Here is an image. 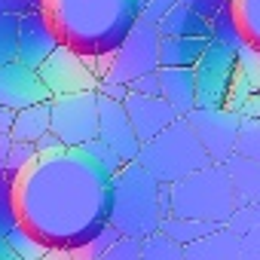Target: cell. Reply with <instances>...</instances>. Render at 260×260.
<instances>
[{"label":"cell","instance_id":"obj_25","mask_svg":"<svg viewBox=\"0 0 260 260\" xmlns=\"http://www.w3.org/2000/svg\"><path fill=\"white\" fill-rule=\"evenodd\" d=\"M233 10H236V19L242 25L248 46L260 49V0H233Z\"/></svg>","mask_w":260,"mask_h":260},{"label":"cell","instance_id":"obj_38","mask_svg":"<svg viewBox=\"0 0 260 260\" xmlns=\"http://www.w3.org/2000/svg\"><path fill=\"white\" fill-rule=\"evenodd\" d=\"M31 10H43V0H0V13H16L25 16Z\"/></svg>","mask_w":260,"mask_h":260},{"label":"cell","instance_id":"obj_7","mask_svg":"<svg viewBox=\"0 0 260 260\" xmlns=\"http://www.w3.org/2000/svg\"><path fill=\"white\" fill-rule=\"evenodd\" d=\"M98 92L58 95L49 101L52 107V132L61 138L68 150H80L98 138Z\"/></svg>","mask_w":260,"mask_h":260},{"label":"cell","instance_id":"obj_2","mask_svg":"<svg viewBox=\"0 0 260 260\" xmlns=\"http://www.w3.org/2000/svg\"><path fill=\"white\" fill-rule=\"evenodd\" d=\"M141 0H43L64 46L89 58H113L141 22Z\"/></svg>","mask_w":260,"mask_h":260},{"label":"cell","instance_id":"obj_24","mask_svg":"<svg viewBox=\"0 0 260 260\" xmlns=\"http://www.w3.org/2000/svg\"><path fill=\"white\" fill-rule=\"evenodd\" d=\"M141 260H184V245L169 239L162 230L141 239Z\"/></svg>","mask_w":260,"mask_h":260},{"label":"cell","instance_id":"obj_21","mask_svg":"<svg viewBox=\"0 0 260 260\" xmlns=\"http://www.w3.org/2000/svg\"><path fill=\"white\" fill-rule=\"evenodd\" d=\"M211 43H220L223 49H230V52H236V55L248 46V40H245V34H242V25H239L233 7L220 10V13L211 19Z\"/></svg>","mask_w":260,"mask_h":260},{"label":"cell","instance_id":"obj_11","mask_svg":"<svg viewBox=\"0 0 260 260\" xmlns=\"http://www.w3.org/2000/svg\"><path fill=\"white\" fill-rule=\"evenodd\" d=\"M43 101H52V92L40 80V71H34L22 61L0 64V104L4 107L25 110V107L43 104Z\"/></svg>","mask_w":260,"mask_h":260},{"label":"cell","instance_id":"obj_45","mask_svg":"<svg viewBox=\"0 0 260 260\" xmlns=\"http://www.w3.org/2000/svg\"><path fill=\"white\" fill-rule=\"evenodd\" d=\"M40 260H74V254H71L68 248H49Z\"/></svg>","mask_w":260,"mask_h":260},{"label":"cell","instance_id":"obj_47","mask_svg":"<svg viewBox=\"0 0 260 260\" xmlns=\"http://www.w3.org/2000/svg\"><path fill=\"white\" fill-rule=\"evenodd\" d=\"M141 4H147V0H141ZM141 10H144V7H141Z\"/></svg>","mask_w":260,"mask_h":260},{"label":"cell","instance_id":"obj_44","mask_svg":"<svg viewBox=\"0 0 260 260\" xmlns=\"http://www.w3.org/2000/svg\"><path fill=\"white\" fill-rule=\"evenodd\" d=\"M13 122H16V110L0 104V132H13Z\"/></svg>","mask_w":260,"mask_h":260},{"label":"cell","instance_id":"obj_1","mask_svg":"<svg viewBox=\"0 0 260 260\" xmlns=\"http://www.w3.org/2000/svg\"><path fill=\"white\" fill-rule=\"evenodd\" d=\"M19 220L49 248H80L110 226V175L83 156L58 150L16 178Z\"/></svg>","mask_w":260,"mask_h":260},{"label":"cell","instance_id":"obj_31","mask_svg":"<svg viewBox=\"0 0 260 260\" xmlns=\"http://www.w3.org/2000/svg\"><path fill=\"white\" fill-rule=\"evenodd\" d=\"M34 162H37V147H34V144L13 141V150H10V156H7V172H10L13 178H19V175H25Z\"/></svg>","mask_w":260,"mask_h":260},{"label":"cell","instance_id":"obj_35","mask_svg":"<svg viewBox=\"0 0 260 260\" xmlns=\"http://www.w3.org/2000/svg\"><path fill=\"white\" fill-rule=\"evenodd\" d=\"M178 4H184V7H190V10H196L202 19H214L220 10H226V7H233V0H178Z\"/></svg>","mask_w":260,"mask_h":260},{"label":"cell","instance_id":"obj_29","mask_svg":"<svg viewBox=\"0 0 260 260\" xmlns=\"http://www.w3.org/2000/svg\"><path fill=\"white\" fill-rule=\"evenodd\" d=\"M236 153H239V156H245V159L260 162V119H242Z\"/></svg>","mask_w":260,"mask_h":260},{"label":"cell","instance_id":"obj_22","mask_svg":"<svg viewBox=\"0 0 260 260\" xmlns=\"http://www.w3.org/2000/svg\"><path fill=\"white\" fill-rule=\"evenodd\" d=\"M214 230H220L217 223H205V220H193V217H166L162 220V233L169 236V239H175L178 245H193V242H199V239H205V236H211Z\"/></svg>","mask_w":260,"mask_h":260},{"label":"cell","instance_id":"obj_5","mask_svg":"<svg viewBox=\"0 0 260 260\" xmlns=\"http://www.w3.org/2000/svg\"><path fill=\"white\" fill-rule=\"evenodd\" d=\"M135 162H141L159 184H178V181L214 166L184 116L175 119L153 141L141 144V153Z\"/></svg>","mask_w":260,"mask_h":260},{"label":"cell","instance_id":"obj_17","mask_svg":"<svg viewBox=\"0 0 260 260\" xmlns=\"http://www.w3.org/2000/svg\"><path fill=\"white\" fill-rule=\"evenodd\" d=\"M211 40L205 37H162L159 40V68H196Z\"/></svg>","mask_w":260,"mask_h":260},{"label":"cell","instance_id":"obj_16","mask_svg":"<svg viewBox=\"0 0 260 260\" xmlns=\"http://www.w3.org/2000/svg\"><path fill=\"white\" fill-rule=\"evenodd\" d=\"M239 254H242V245L230 226H220L211 236L184 248V260H239Z\"/></svg>","mask_w":260,"mask_h":260},{"label":"cell","instance_id":"obj_41","mask_svg":"<svg viewBox=\"0 0 260 260\" xmlns=\"http://www.w3.org/2000/svg\"><path fill=\"white\" fill-rule=\"evenodd\" d=\"M239 116H242V119H260V92H254V95L239 107Z\"/></svg>","mask_w":260,"mask_h":260},{"label":"cell","instance_id":"obj_15","mask_svg":"<svg viewBox=\"0 0 260 260\" xmlns=\"http://www.w3.org/2000/svg\"><path fill=\"white\" fill-rule=\"evenodd\" d=\"M159 89L162 101L178 113L187 116L196 110V71L193 68H159Z\"/></svg>","mask_w":260,"mask_h":260},{"label":"cell","instance_id":"obj_40","mask_svg":"<svg viewBox=\"0 0 260 260\" xmlns=\"http://www.w3.org/2000/svg\"><path fill=\"white\" fill-rule=\"evenodd\" d=\"M98 95L113 98V101H125L128 98V86H122V83H101L98 86Z\"/></svg>","mask_w":260,"mask_h":260},{"label":"cell","instance_id":"obj_27","mask_svg":"<svg viewBox=\"0 0 260 260\" xmlns=\"http://www.w3.org/2000/svg\"><path fill=\"white\" fill-rule=\"evenodd\" d=\"M80 150H83V156H86L89 162H95V166H98L104 175H110V178H113V175L125 166V162H122V156H119L113 147H107L101 138L89 141V144H86V147H80Z\"/></svg>","mask_w":260,"mask_h":260},{"label":"cell","instance_id":"obj_26","mask_svg":"<svg viewBox=\"0 0 260 260\" xmlns=\"http://www.w3.org/2000/svg\"><path fill=\"white\" fill-rule=\"evenodd\" d=\"M19 19L16 13H0V64L19 61Z\"/></svg>","mask_w":260,"mask_h":260},{"label":"cell","instance_id":"obj_4","mask_svg":"<svg viewBox=\"0 0 260 260\" xmlns=\"http://www.w3.org/2000/svg\"><path fill=\"white\" fill-rule=\"evenodd\" d=\"M239 208L242 202L223 166H208L172 184V214L175 217H193V220L226 226Z\"/></svg>","mask_w":260,"mask_h":260},{"label":"cell","instance_id":"obj_46","mask_svg":"<svg viewBox=\"0 0 260 260\" xmlns=\"http://www.w3.org/2000/svg\"><path fill=\"white\" fill-rule=\"evenodd\" d=\"M0 260H22V257L16 254V248H13L7 239H0Z\"/></svg>","mask_w":260,"mask_h":260},{"label":"cell","instance_id":"obj_9","mask_svg":"<svg viewBox=\"0 0 260 260\" xmlns=\"http://www.w3.org/2000/svg\"><path fill=\"white\" fill-rule=\"evenodd\" d=\"M40 80L46 83L52 98L77 95V92H98V86H101V77L95 74L92 58L80 55L77 49H71L64 43L40 64Z\"/></svg>","mask_w":260,"mask_h":260},{"label":"cell","instance_id":"obj_6","mask_svg":"<svg viewBox=\"0 0 260 260\" xmlns=\"http://www.w3.org/2000/svg\"><path fill=\"white\" fill-rule=\"evenodd\" d=\"M159 28L150 25V22H138L122 40V46L113 52V61H110V71L101 83H122L128 86L138 77H147V74H156L159 71Z\"/></svg>","mask_w":260,"mask_h":260},{"label":"cell","instance_id":"obj_20","mask_svg":"<svg viewBox=\"0 0 260 260\" xmlns=\"http://www.w3.org/2000/svg\"><path fill=\"white\" fill-rule=\"evenodd\" d=\"M46 132H52V107H49V101L25 107V110H16V122H13V132H10L13 141L37 144Z\"/></svg>","mask_w":260,"mask_h":260},{"label":"cell","instance_id":"obj_12","mask_svg":"<svg viewBox=\"0 0 260 260\" xmlns=\"http://www.w3.org/2000/svg\"><path fill=\"white\" fill-rule=\"evenodd\" d=\"M61 46V37L46 10H31L19 19V61L40 71V64Z\"/></svg>","mask_w":260,"mask_h":260},{"label":"cell","instance_id":"obj_32","mask_svg":"<svg viewBox=\"0 0 260 260\" xmlns=\"http://www.w3.org/2000/svg\"><path fill=\"white\" fill-rule=\"evenodd\" d=\"M236 61H239V71L248 77L251 89L260 92V49H257V46H245V49L236 55Z\"/></svg>","mask_w":260,"mask_h":260},{"label":"cell","instance_id":"obj_18","mask_svg":"<svg viewBox=\"0 0 260 260\" xmlns=\"http://www.w3.org/2000/svg\"><path fill=\"white\" fill-rule=\"evenodd\" d=\"M233 187H236V196L242 205H260V162L254 159H245L239 153H233L226 162H223Z\"/></svg>","mask_w":260,"mask_h":260},{"label":"cell","instance_id":"obj_10","mask_svg":"<svg viewBox=\"0 0 260 260\" xmlns=\"http://www.w3.org/2000/svg\"><path fill=\"white\" fill-rule=\"evenodd\" d=\"M193 71H196V92H199L196 107H223L233 77L239 71L236 52L223 49L220 43H208L205 55L199 58V64Z\"/></svg>","mask_w":260,"mask_h":260},{"label":"cell","instance_id":"obj_8","mask_svg":"<svg viewBox=\"0 0 260 260\" xmlns=\"http://www.w3.org/2000/svg\"><path fill=\"white\" fill-rule=\"evenodd\" d=\"M190 122V128L196 132L202 150L208 153V159L214 166H223L239 144V128H242V116L226 110V107H196L193 113L184 116Z\"/></svg>","mask_w":260,"mask_h":260},{"label":"cell","instance_id":"obj_34","mask_svg":"<svg viewBox=\"0 0 260 260\" xmlns=\"http://www.w3.org/2000/svg\"><path fill=\"white\" fill-rule=\"evenodd\" d=\"M254 95V89H251V83H248V77L242 74V71H236V77H233V86H230V95H226V110H233V113H239V107L248 101Z\"/></svg>","mask_w":260,"mask_h":260},{"label":"cell","instance_id":"obj_28","mask_svg":"<svg viewBox=\"0 0 260 260\" xmlns=\"http://www.w3.org/2000/svg\"><path fill=\"white\" fill-rule=\"evenodd\" d=\"M7 242L16 248V254H19L22 260H40V257L49 251V245H46V242H40V239H37L28 226H22V223L7 236Z\"/></svg>","mask_w":260,"mask_h":260},{"label":"cell","instance_id":"obj_33","mask_svg":"<svg viewBox=\"0 0 260 260\" xmlns=\"http://www.w3.org/2000/svg\"><path fill=\"white\" fill-rule=\"evenodd\" d=\"M98 260H141V239H119L116 245H110Z\"/></svg>","mask_w":260,"mask_h":260},{"label":"cell","instance_id":"obj_19","mask_svg":"<svg viewBox=\"0 0 260 260\" xmlns=\"http://www.w3.org/2000/svg\"><path fill=\"white\" fill-rule=\"evenodd\" d=\"M156 28H159V37H205V40H211V22L184 4H175L172 13Z\"/></svg>","mask_w":260,"mask_h":260},{"label":"cell","instance_id":"obj_14","mask_svg":"<svg viewBox=\"0 0 260 260\" xmlns=\"http://www.w3.org/2000/svg\"><path fill=\"white\" fill-rule=\"evenodd\" d=\"M128 119H132V128H135V135L141 144L153 141L159 132H166V128L181 119L162 98H147V95H135V92H128V98L122 101Z\"/></svg>","mask_w":260,"mask_h":260},{"label":"cell","instance_id":"obj_13","mask_svg":"<svg viewBox=\"0 0 260 260\" xmlns=\"http://www.w3.org/2000/svg\"><path fill=\"white\" fill-rule=\"evenodd\" d=\"M98 138L113 147L122 162H135L138 153H141V141L135 135V128H132V119H128L122 101H113V98H104L98 101Z\"/></svg>","mask_w":260,"mask_h":260},{"label":"cell","instance_id":"obj_3","mask_svg":"<svg viewBox=\"0 0 260 260\" xmlns=\"http://www.w3.org/2000/svg\"><path fill=\"white\" fill-rule=\"evenodd\" d=\"M159 181L141 166L125 162L110 178L113 208H110V226L125 239H147L162 230V208H159Z\"/></svg>","mask_w":260,"mask_h":260},{"label":"cell","instance_id":"obj_23","mask_svg":"<svg viewBox=\"0 0 260 260\" xmlns=\"http://www.w3.org/2000/svg\"><path fill=\"white\" fill-rule=\"evenodd\" d=\"M19 199H16V178L4 169L0 172V239H7L19 226Z\"/></svg>","mask_w":260,"mask_h":260},{"label":"cell","instance_id":"obj_36","mask_svg":"<svg viewBox=\"0 0 260 260\" xmlns=\"http://www.w3.org/2000/svg\"><path fill=\"white\" fill-rule=\"evenodd\" d=\"M178 4V0H147L144 4V10H141V19L144 22H150V25H159L169 13H172V7Z\"/></svg>","mask_w":260,"mask_h":260},{"label":"cell","instance_id":"obj_42","mask_svg":"<svg viewBox=\"0 0 260 260\" xmlns=\"http://www.w3.org/2000/svg\"><path fill=\"white\" fill-rule=\"evenodd\" d=\"M13 150V135L10 132H0V172L7 169V156Z\"/></svg>","mask_w":260,"mask_h":260},{"label":"cell","instance_id":"obj_39","mask_svg":"<svg viewBox=\"0 0 260 260\" xmlns=\"http://www.w3.org/2000/svg\"><path fill=\"white\" fill-rule=\"evenodd\" d=\"M37 156H49V153H58V150H64V144H61V138L55 135V132H46L37 144Z\"/></svg>","mask_w":260,"mask_h":260},{"label":"cell","instance_id":"obj_37","mask_svg":"<svg viewBox=\"0 0 260 260\" xmlns=\"http://www.w3.org/2000/svg\"><path fill=\"white\" fill-rule=\"evenodd\" d=\"M128 92L135 95H147V98H162V89H159V71L156 74H147V77H138L128 83Z\"/></svg>","mask_w":260,"mask_h":260},{"label":"cell","instance_id":"obj_30","mask_svg":"<svg viewBox=\"0 0 260 260\" xmlns=\"http://www.w3.org/2000/svg\"><path fill=\"white\" fill-rule=\"evenodd\" d=\"M119 239H122V236H119V233H116L113 226H107V230H101V233H98L95 239H89L86 245L74 248L71 254H74V260H98V257H101V254H104V251H107L110 245H116Z\"/></svg>","mask_w":260,"mask_h":260},{"label":"cell","instance_id":"obj_43","mask_svg":"<svg viewBox=\"0 0 260 260\" xmlns=\"http://www.w3.org/2000/svg\"><path fill=\"white\" fill-rule=\"evenodd\" d=\"M159 208L166 217H172V184H162L159 187Z\"/></svg>","mask_w":260,"mask_h":260}]
</instances>
